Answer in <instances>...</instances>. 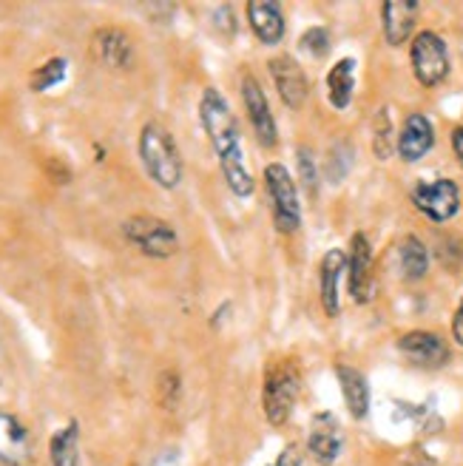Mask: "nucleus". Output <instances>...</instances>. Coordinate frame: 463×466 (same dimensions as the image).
Masks as SVG:
<instances>
[{"mask_svg":"<svg viewBox=\"0 0 463 466\" xmlns=\"http://www.w3.org/2000/svg\"><path fill=\"white\" fill-rule=\"evenodd\" d=\"M336 376H338V384H341V392H344V401H347V410H350L353 418H361L369 412V384L367 379L356 367H347V364H338L336 367Z\"/></svg>","mask_w":463,"mask_h":466,"instance_id":"19","label":"nucleus"},{"mask_svg":"<svg viewBox=\"0 0 463 466\" xmlns=\"http://www.w3.org/2000/svg\"><path fill=\"white\" fill-rule=\"evenodd\" d=\"M398 256H401V270L409 282H418V279L427 276L429 270V253H427V245L418 239V237H404L401 248H398Z\"/></svg>","mask_w":463,"mask_h":466,"instance_id":"22","label":"nucleus"},{"mask_svg":"<svg viewBox=\"0 0 463 466\" xmlns=\"http://www.w3.org/2000/svg\"><path fill=\"white\" fill-rule=\"evenodd\" d=\"M270 77L276 83V91H279V97L282 103L290 108V111H298L305 106L307 95H310V83L302 72V66H298L293 57L287 55H279V57H273L270 63Z\"/></svg>","mask_w":463,"mask_h":466,"instance_id":"11","label":"nucleus"},{"mask_svg":"<svg viewBox=\"0 0 463 466\" xmlns=\"http://www.w3.org/2000/svg\"><path fill=\"white\" fill-rule=\"evenodd\" d=\"M265 197L270 205V217L279 233H296L302 228V202H298V188L290 171L279 162H270L265 168Z\"/></svg>","mask_w":463,"mask_h":466,"instance_id":"4","label":"nucleus"},{"mask_svg":"<svg viewBox=\"0 0 463 466\" xmlns=\"http://www.w3.org/2000/svg\"><path fill=\"white\" fill-rule=\"evenodd\" d=\"M302 49L310 57H324V55L330 52V32L321 29V26H313L310 32L302 35Z\"/></svg>","mask_w":463,"mask_h":466,"instance_id":"25","label":"nucleus"},{"mask_svg":"<svg viewBox=\"0 0 463 466\" xmlns=\"http://www.w3.org/2000/svg\"><path fill=\"white\" fill-rule=\"evenodd\" d=\"M418 12H421V4H415V0H389V4L381 6L384 37L389 46H401L409 37Z\"/></svg>","mask_w":463,"mask_h":466,"instance_id":"18","label":"nucleus"},{"mask_svg":"<svg viewBox=\"0 0 463 466\" xmlns=\"http://www.w3.org/2000/svg\"><path fill=\"white\" fill-rule=\"evenodd\" d=\"M65 72H68V60L65 57H52V60H45L43 66H37L35 72H32V91H49L55 86H60L65 80Z\"/></svg>","mask_w":463,"mask_h":466,"instance_id":"23","label":"nucleus"},{"mask_svg":"<svg viewBox=\"0 0 463 466\" xmlns=\"http://www.w3.org/2000/svg\"><path fill=\"white\" fill-rule=\"evenodd\" d=\"M179 376L174 370H166L159 376V384H156V392H159V404L166 407V410H176L179 404Z\"/></svg>","mask_w":463,"mask_h":466,"instance_id":"24","label":"nucleus"},{"mask_svg":"<svg viewBox=\"0 0 463 466\" xmlns=\"http://www.w3.org/2000/svg\"><path fill=\"white\" fill-rule=\"evenodd\" d=\"M136 151H140V162L146 174L159 188H166V191L179 188L185 166H182V154L174 143V137L166 126L146 123L140 131V139H136Z\"/></svg>","mask_w":463,"mask_h":466,"instance_id":"2","label":"nucleus"},{"mask_svg":"<svg viewBox=\"0 0 463 466\" xmlns=\"http://www.w3.org/2000/svg\"><path fill=\"white\" fill-rule=\"evenodd\" d=\"M242 103H245L247 120L253 126V134H257V139H259V146L262 148H276V143H279V128H276V116L270 111L265 88L259 86V80L253 77V75H245L242 77Z\"/></svg>","mask_w":463,"mask_h":466,"instance_id":"7","label":"nucleus"},{"mask_svg":"<svg viewBox=\"0 0 463 466\" xmlns=\"http://www.w3.org/2000/svg\"><path fill=\"white\" fill-rule=\"evenodd\" d=\"M409 57H412L415 80L427 88L438 86L449 75V55H447V43L441 35H435V32L415 35Z\"/></svg>","mask_w":463,"mask_h":466,"instance_id":"6","label":"nucleus"},{"mask_svg":"<svg viewBox=\"0 0 463 466\" xmlns=\"http://www.w3.org/2000/svg\"><path fill=\"white\" fill-rule=\"evenodd\" d=\"M123 237L151 259H168L179 250V237L171 222L148 217V214H136L123 222Z\"/></svg>","mask_w":463,"mask_h":466,"instance_id":"5","label":"nucleus"},{"mask_svg":"<svg viewBox=\"0 0 463 466\" xmlns=\"http://www.w3.org/2000/svg\"><path fill=\"white\" fill-rule=\"evenodd\" d=\"M435 146V128L427 114H409L398 134V154L404 162H418Z\"/></svg>","mask_w":463,"mask_h":466,"instance_id":"16","label":"nucleus"},{"mask_svg":"<svg viewBox=\"0 0 463 466\" xmlns=\"http://www.w3.org/2000/svg\"><path fill=\"white\" fill-rule=\"evenodd\" d=\"M52 466H80V424L68 421L49 441Z\"/></svg>","mask_w":463,"mask_h":466,"instance_id":"21","label":"nucleus"},{"mask_svg":"<svg viewBox=\"0 0 463 466\" xmlns=\"http://www.w3.org/2000/svg\"><path fill=\"white\" fill-rule=\"evenodd\" d=\"M452 336H455V341L463 347V299H460V305H458V310H455V319H452Z\"/></svg>","mask_w":463,"mask_h":466,"instance_id":"29","label":"nucleus"},{"mask_svg":"<svg viewBox=\"0 0 463 466\" xmlns=\"http://www.w3.org/2000/svg\"><path fill=\"white\" fill-rule=\"evenodd\" d=\"M452 148H455V157H458V162L463 166V126H458V128L452 131Z\"/></svg>","mask_w":463,"mask_h":466,"instance_id":"30","label":"nucleus"},{"mask_svg":"<svg viewBox=\"0 0 463 466\" xmlns=\"http://www.w3.org/2000/svg\"><path fill=\"white\" fill-rule=\"evenodd\" d=\"M353 88H356V60L341 57L330 72H327V97L336 111H344L353 103Z\"/></svg>","mask_w":463,"mask_h":466,"instance_id":"20","label":"nucleus"},{"mask_svg":"<svg viewBox=\"0 0 463 466\" xmlns=\"http://www.w3.org/2000/svg\"><path fill=\"white\" fill-rule=\"evenodd\" d=\"M199 123L211 139V146L216 151L222 177L227 182V188L234 197L247 199L257 191V179H253L247 162H245V148H242V131L237 114L230 111V103L219 88L207 86L199 97Z\"/></svg>","mask_w":463,"mask_h":466,"instance_id":"1","label":"nucleus"},{"mask_svg":"<svg viewBox=\"0 0 463 466\" xmlns=\"http://www.w3.org/2000/svg\"><path fill=\"white\" fill-rule=\"evenodd\" d=\"M298 168H302L305 188L316 191V166H313V154L307 148H298Z\"/></svg>","mask_w":463,"mask_h":466,"instance_id":"27","label":"nucleus"},{"mask_svg":"<svg viewBox=\"0 0 463 466\" xmlns=\"http://www.w3.org/2000/svg\"><path fill=\"white\" fill-rule=\"evenodd\" d=\"M347 276H350V296L356 305H367L373 299V248L364 233H353L350 259H347Z\"/></svg>","mask_w":463,"mask_h":466,"instance_id":"12","label":"nucleus"},{"mask_svg":"<svg viewBox=\"0 0 463 466\" xmlns=\"http://www.w3.org/2000/svg\"><path fill=\"white\" fill-rule=\"evenodd\" d=\"M389 134H392V126H389V114H387V108L376 116V139H373V151H376V157L378 159H387L389 157V151H392V139H389Z\"/></svg>","mask_w":463,"mask_h":466,"instance_id":"26","label":"nucleus"},{"mask_svg":"<svg viewBox=\"0 0 463 466\" xmlns=\"http://www.w3.org/2000/svg\"><path fill=\"white\" fill-rule=\"evenodd\" d=\"M412 202L432 222H449L460 208V188L452 179L421 182V185H415Z\"/></svg>","mask_w":463,"mask_h":466,"instance_id":"8","label":"nucleus"},{"mask_svg":"<svg viewBox=\"0 0 463 466\" xmlns=\"http://www.w3.org/2000/svg\"><path fill=\"white\" fill-rule=\"evenodd\" d=\"M154 466H176V452H166L162 458L154 461Z\"/></svg>","mask_w":463,"mask_h":466,"instance_id":"31","label":"nucleus"},{"mask_svg":"<svg viewBox=\"0 0 463 466\" xmlns=\"http://www.w3.org/2000/svg\"><path fill=\"white\" fill-rule=\"evenodd\" d=\"M347 270V256L341 250H327L318 268V290H321V308L330 319L341 313V296H338V282L341 273Z\"/></svg>","mask_w":463,"mask_h":466,"instance_id":"17","label":"nucleus"},{"mask_svg":"<svg viewBox=\"0 0 463 466\" xmlns=\"http://www.w3.org/2000/svg\"><path fill=\"white\" fill-rule=\"evenodd\" d=\"M250 32L257 35L259 43L265 46H279L285 40V12L282 4H273V0H250L245 6Z\"/></svg>","mask_w":463,"mask_h":466,"instance_id":"15","label":"nucleus"},{"mask_svg":"<svg viewBox=\"0 0 463 466\" xmlns=\"http://www.w3.org/2000/svg\"><path fill=\"white\" fill-rule=\"evenodd\" d=\"M276 466H302V455H298V450L290 444V447L282 450V455H279V461H276Z\"/></svg>","mask_w":463,"mask_h":466,"instance_id":"28","label":"nucleus"},{"mask_svg":"<svg viewBox=\"0 0 463 466\" xmlns=\"http://www.w3.org/2000/svg\"><path fill=\"white\" fill-rule=\"evenodd\" d=\"M341 444H344V438H341V427L336 421V415L318 412L310 421V435H307V452L313 455V461L321 466L336 463L341 455Z\"/></svg>","mask_w":463,"mask_h":466,"instance_id":"14","label":"nucleus"},{"mask_svg":"<svg viewBox=\"0 0 463 466\" xmlns=\"http://www.w3.org/2000/svg\"><path fill=\"white\" fill-rule=\"evenodd\" d=\"M91 55H95L97 63L111 68V72H128L136 63L131 35L117 26H103L91 35Z\"/></svg>","mask_w":463,"mask_h":466,"instance_id":"9","label":"nucleus"},{"mask_svg":"<svg viewBox=\"0 0 463 466\" xmlns=\"http://www.w3.org/2000/svg\"><path fill=\"white\" fill-rule=\"evenodd\" d=\"M398 350L415 364V367H427V370H435V367H444L449 361V347L447 341L438 336V333H429V330H412V333H404L398 339Z\"/></svg>","mask_w":463,"mask_h":466,"instance_id":"13","label":"nucleus"},{"mask_svg":"<svg viewBox=\"0 0 463 466\" xmlns=\"http://www.w3.org/2000/svg\"><path fill=\"white\" fill-rule=\"evenodd\" d=\"M298 392H302V372H298L296 361L293 359L273 361L265 372V384H262V410L273 427H282L290 418L298 401Z\"/></svg>","mask_w":463,"mask_h":466,"instance_id":"3","label":"nucleus"},{"mask_svg":"<svg viewBox=\"0 0 463 466\" xmlns=\"http://www.w3.org/2000/svg\"><path fill=\"white\" fill-rule=\"evenodd\" d=\"M35 461V438L17 415L0 410V463L29 466Z\"/></svg>","mask_w":463,"mask_h":466,"instance_id":"10","label":"nucleus"}]
</instances>
